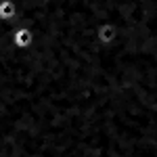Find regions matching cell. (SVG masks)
I'll return each instance as SVG.
<instances>
[{
    "instance_id": "3",
    "label": "cell",
    "mask_w": 157,
    "mask_h": 157,
    "mask_svg": "<svg viewBox=\"0 0 157 157\" xmlns=\"http://www.w3.org/2000/svg\"><path fill=\"white\" fill-rule=\"evenodd\" d=\"M17 2L15 0H0V19L2 21H13L17 19Z\"/></svg>"
},
{
    "instance_id": "1",
    "label": "cell",
    "mask_w": 157,
    "mask_h": 157,
    "mask_svg": "<svg viewBox=\"0 0 157 157\" xmlns=\"http://www.w3.org/2000/svg\"><path fill=\"white\" fill-rule=\"evenodd\" d=\"M117 38H120V29H117V25L113 23V21H105V23H101L97 27V40L103 46L115 44Z\"/></svg>"
},
{
    "instance_id": "2",
    "label": "cell",
    "mask_w": 157,
    "mask_h": 157,
    "mask_svg": "<svg viewBox=\"0 0 157 157\" xmlns=\"http://www.w3.org/2000/svg\"><path fill=\"white\" fill-rule=\"evenodd\" d=\"M34 32L29 29V27H17L15 32H13V46L17 50H27L32 48V44H34Z\"/></svg>"
}]
</instances>
